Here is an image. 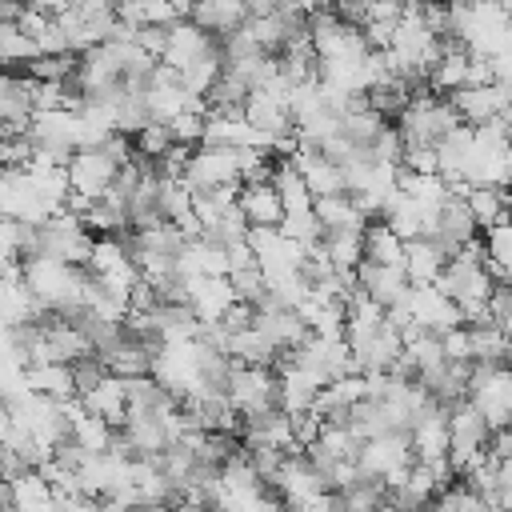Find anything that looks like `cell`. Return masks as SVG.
Listing matches in <instances>:
<instances>
[{"label": "cell", "instance_id": "obj_29", "mask_svg": "<svg viewBox=\"0 0 512 512\" xmlns=\"http://www.w3.org/2000/svg\"><path fill=\"white\" fill-rule=\"evenodd\" d=\"M228 284H232V292H236V300L240 304H248V308H256L264 296H268V280H264V272L256 268V264H248V268H236V272H228Z\"/></svg>", "mask_w": 512, "mask_h": 512}, {"label": "cell", "instance_id": "obj_10", "mask_svg": "<svg viewBox=\"0 0 512 512\" xmlns=\"http://www.w3.org/2000/svg\"><path fill=\"white\" fill-rule=\"evenodd\" d=\"M244 120H248L260 136H268L272 144H276L280 136L296 132L292 112H288V100H280V96H272V92H252V96L244 100Z\"/></svg>", "mask_w": 512, "mask_h": 512}, {"label": "cell", "instance_id": "obj_17", "mask_svg": "<svg viewBox=\"0 0 512 512\" xmlns=\"http://www.w3.org/2000/svg\"><path fill=\"white\" fill-rule=\"evenodd\" d=\"M404 244H412V240H424V232H428V220H424V212H420V204L412 200V196H404L400 188L388 196V204H384V216H380Z\"/></svg>", "mask_w": 512, "mask_h": 512}, {"label": "cell", "instance_id": "obj_1", "mask_svg": "<svg viewBox=\"0 0 512 512\" xmlns=\"http://www.w3.org/2000/svg\"><path fill=\"white\" fill-rule=\"evenodd\" d=\"M396 128L404 136V148H440L460 128V116H456L452 100H444L436 92H420V96H412V104L404 108Z\"/></svg>", "mask_w": 512, "mask_h": 512}, {"label": "cell", "instance_id": "obj_9", "mask_svg": "<svg viewBox=\"0 0 512 512\" xmlns=\"http://www.w3.org/2000/svg\"><path fill=\"white\" fill-rule=\"evenodd\" d=\"M356 284H360V292H364L372 304H380L384 312L396 308V304H404V300H408V288H412L408 276H404V268H380V264H368V260H360Z\"/></svg>", "mask_w": 512, "mask_h": 512}, {"label": "cell", "instance_id": "obj_12", "mask_svg": "<svg viewBox=\"0 0 512 512\" xmlns=\"http://www.w3.org/2000/svg\"><path fill=\"white\" fill-rule=\"evenodd\" d=\"M232 304H236V292L228 280H212V276L188 280V308L196 312L200 324H220Z\"/></svg>", "mask_w": 512, "mask_h": 512}, {"label": "cell", "instance_id": "obj_18", "mask_svg": "<svg viewBox=\"0 0 512 512\" xmlns=\"http://www.w3.org/2000/svg\"><path fill=\"white\" fill-rule=\"evenodd\" d=\"M460 196H464V204H468V212H472V220H476L480 232H492L496 224L508 220V196H504V188L472 184V188H464Z\"/></svg>", "mask_w": 512, "mask_h": 512}, {"label": "cell", "instance_id": "obj_4", "mask_svg": "<svg viewBox=\"0 0 512 512\" xmlns=\"http://www.w3.org/2000/svg\"><path fill=\"white\" fill-rule=\"evenodd\" d=\"M184 184L192 192L204 188H240V168H236V148H196L184 168Z\"/></svg>", "mask_w": 512, "mask_h": 512}, {"label": "cell", "instance_id": "obj_23", "mask_svg": "<svg viewBox=\"0 0 512 512\" xmlns=\"http://www.w3.org/2000/svg\"><path fill=\"white\" fill-rule=\"evenodd\" d=\"M8 492H12V512H56V496L40 472H24L20 480L8 484Z\"/></svg>", "mask_w": 512, "mask_h": 512}, {"label": "cell", "instance_id": "obj_22", "mask_svg": "<svg viewBox=\"0 0 512 512\" xmlns=\"http://www.w3.org/2000/svg\"><path fill=\"white\" fill-rule=\"evenodd\" d=\"M444 264H448V260H444L428 240H412V244H404V276H408L412 288H420V284H436L440 272H444Z\"/></svg>", "mask_w": 512, "mask_h": 512}, {"label": "cell", "instance_id": "obj_26", "mask_svg": "<svg viewBox=\"0 0 512 512\" xmlns=\"http://www.w3.org/2000/svg\"><path fill=\"white\" fill-rule=\"evenodd\" d=\"M360 236L364 232H328L324 236V256L336 272H356L360 260H364V248H360Z\"/></svg>", "mask_w": 512, "mask_h": 512}, {"label": "cell", "instance_id": "obj_33", "mask_svg": "<svg viewBox=\"0 0 512 512\" xmlns=\"http://www.w3.org/2000/svg\"><path fill=\"white\" fill-rule=\"evenodd\" d=\"M52 464H60V468H68V472H80V468L88 464V452H84L80 440L68 432V436H60V440L52 444Z\"/></svg>", "mask_w": 512, "mask_h": 512}, {"label": "cell", "instance_id": "obj_19", "mask_svg": "<svg viewBox=\"0 0 512 512\" xmlns=\"http://www.w3.org/2000/svg\"><path fill=\"white\" fill-rule=\"evenodd\" d=\"M360 248H364V260L368 264H380V268H404V240L384 224V220H372L360 236Z\"/></svg>", "mask_w": 512, "mask_h": 512}, {"label": "cell", "instance_id": "obj_8", "mask_svg": "<svg viewBox=\"0 0 512 512\" xmlns=\"http://www.w3.org/2000/svg\"><path fill=\"white\" fill-rule=\"evenodd\" d=\"M448 100H452V108H456V116H460L464 128L492 124V120H500V116L508 112V104H512L508 92L496 88V84H488V88H460V92H452Z\"/></svg>", "mask_w": 512, "mask_h": 512}, {"label": "cell", "instance_id": "obj_13", "mask_svg": "<svg viewBox=\"0 0 512 512\" xmlns=\"http://www.w3.org/2000/svg\"><path fill=\"white\" fill-rule=\"evenodd\" d=\"M188 20H192L196 28H204L208 36L224 40V36H232V32L244 28V20H248V4H240V0H208V4H192V8H188Z\"/></svg>", "mask_w": 512, "mask_h": 512}, {"label": "cell", "instance_id": "obj_36", "mask_svg": "<svg viewBox=\"0 0 512 512\" xmlns=\"http://www.w3.org/2000/svg\"><path fill=\"white\" fill-rule=\"evenodd\" d=\"M128 512H172L168 504H136V508H128Z\"/></svg>", "mask_w": 512, "mask_h": 512}, {"label": "cell", "instance_id": "obj_16", "mask_svg": "<svg viewBox=\"0 0 512 512\" xmlns=\"http://www.w3.org/2000/svg\"><path fill=\"white\" fill-rule=\"evenodd\" d=\"M312 212H316L324 236H328V232H364V228H368V216L356 208L352 196H324V200H312Z\"/></svg>", "mask_w": 512, "mask_h": 512}, {"label": "cell", "instance_id": "obj_6", "mask_svg": "<svg viewBox=\"0 0 512 512\" xmlns=\"http://www.w3.org/2000/svg\"><path fill=\"white\" fill-rule=\"evenodd\" d=\"M212 52H220V40H216V36H208V32L196 28L192 20H176V24L168 28V48H164L160 64L172 68V72H188L192 64H200V60L212 56Z\"/></svg>", "mask_w": 512, "mask_h": 512}, {"label": "cell", "instance_id": "obj_34", "mask_svg": "<svg viewBox=\"0 0 512 512\" xmlns=\"http://www.w3.org/2000/svg\"><path fill=\"white\" fill-rule=\"evenodd\" d=\"M400 168H408V172H416V176H440V160H436V148H408Z\"/></svg>", "mask_w": 512, "mask_h": 512}, {"label": "cell", "instance_id": "obj_30", "mask_svg": "<svg viewBox=\"0 0 512 512\" xmlns=\"http://www.w3.org/2000/svg\"><path fill=\"white\" fill-rule=\"evenodd\" d=\"M136 156H144V160H160L164 152H172L176 148V140H172V128L168 124H160V120H152L136 140Z\"/></svg>", "mask_w": 512, "mask_h": 512}, {"label": "cell", "instance_id": "obj_3", "mask_svg": "<svg viewBox=\"0 0 512 512\" xmlns=\"http://www.w3.org/2000/svg\"><path fill=\"white\" fill-rule=\"evenodd\" d=\"M276 388H280V380L272 376V368H244V364L232 360L228 400H232V408H236L240 420H252V416H264V412L280 408Z\"/></svg>", "mask_w": 512, "mask_h": 512}, {"label": "cell", "instance_id": "obj_7", "mask_svg": "<svg viewBox=\"0 0 512 512\" xmlns=\"http://www.w3.org/2000/svg\"><path fill=\"white\" fill-rule=\"evenodd\" d=\"M116 176H120V168H116L100 148L76 152L72 164H68V184H72V192L84 196V200H100V196L116 184Z\"/></svg>", "mask_w": 512, "mask_h": 512}, {"label": "cell", "instance_id": "obj_32", "mask_svg": "<svg viewBox=\"0 0 512 512\" xmlns=\"http://www.w3.org/2000/svg\"><path fill=\"white\" fill-rule=\"evenodd\" d=\"M404 152H408V148H404V136H400V128H396V124H388V128L372 140V160H376V164L400 168V164H404Z\"/></svg>", "mask_w": 512, "mask_h": 512}, {"label": "cell", "instance_id": "obj_2", "mask_svg": "<svg viewBox=\"0 0 512 512\" xmlns=\"http://www.w3.org/2000/svg\"><path fill=\"white\" fill-rule=\"evenodd\" d=\"M412 464H416V456H412V440H408V436H400V432H388V436L368 440V444L360 448V456H356L360 476L384 480L388 488H392V484H400V480L408 476V468H412Z\"/></svg>", "mask_w": 512, "mask_h": 512}, {"label": "cell", "instance_id": "obj_15", "mask_svg": "<svg viewBox=\"0 0 512 512\" xmlns=\"http://www.w3.org/2000/svg\"><path fill=\"white\" fill-rule=\"evenodd\" d=\"M412 456L420 460V464H440V460H448V412L444 408H436V412H428L416 428H412Z\"/></svg>", "mask_w": 512, "mask_h": 512}, {"label": "cell", "instance_id": "obj_27", "mask_svg": "<svg viewBox=\"0 0 512 512\" xmlns=\"http://www.w3.org/2000/svg\"><path fill=\"white\" fill-rule=\"evenodd\" d=\"M384 128H388V120H384L380 112H372V108H356V112H344V116H340V132H344L352 144H360V148H372V140H376Z\"/></svg>", "mask_w": 512, "mask_h": 512}, {"label": "cell", "instance_id": "obj_5", "mask_svg": "<svg viewBox=\"0 0 512 512\" xmlns=\"http://www.w3.org/2000/svg\"><path fill=\"white\" fill-rule=\"evenodd\" d=\"M408 316H412V324H420L424 332H432V336H440V340H444L448 332L464 328L460 308H456L436 284H420V288L408 292Z\"/></svg>", "mask_w": 512, "mask_h": 512}, {"label": "cell", "instance_id": "obj_11", "mask_svg": "<svg viewBox=\"0 0 512 512\" xmlns=\"http://www.w3.org/2000/svg\"><path fill=\"white\" fill-rule=\"evenodd\" d=\"M236 208L248 220V228H280L284 224V200L272 184H240Z\"/></svg>", "mask_w": 512, "mask_h": 512}, {"label": "cell", "instance_id": "obj_14", "mask_svg": "<svg viewBox=\"0 0 512 512\" xmlns=\"http://www.w3.org/2000/svg\"><path fill=\"white\" fill-rule=\"evenodd\" d=\"M80 404H84L88 416H100V420H108L112 428H124V424H128V380L108 376L96 392L80 396Z\"/></svg>", "mask_w": 512, "mask_h": 512}, {"label": "cell", "instance_id": "obj_24", "mask_svg": "<svg viewBox=\"0 0 512 512\" xmlns=\"http://www.w3.org/2000/svg\"><path fill=\"white\" fill-rule=\"evenodd\" d=\"M228 356H232L236 364H244V368H276V348H272L256 328L236 332V336L228 340Z\"/></svg>", "mask_w": 512, "mask_h": 512}, {"label": "cell", "instance_id": "obj_25", "mask_svg": "<svg viewBox=\"0 0 512 512\" xmlns=\"http://www.w3.org/2000/svg\"><path fill=\"white\" fill-rule=\"evenodd\" d=\"M484 256H488V272L496 276V284L512 280V220L484 232Z\"/></svg>", "mask_w": 512, "mask_h": 512}, {"label": "cell", "instance_id": "obj_20", "mask_svg": "<svg viewBox=\"0 0 512 512\" xmlns=\"http://www.w3.org/2000/svg\"><path fill=\"white\" fill-rule=\"evenodd\" d=\"M24 384H28V392L48 396L56 404L76 400V384H72V368L68 364H32L24 372Z\"/></svg>", "mask_w": 512, "mask_h": 512}, {"label": "cell", "instance_id": "obj_35", "mask_svg": "<svg viewBox=\"0 0 512 512\" xmlns=\"http://www.w3.org/2000/svg\"><path fill=\"white\" fill-rule=\"evenodd\" d=\"M252 324H256V308H248V304H240V300H236V304L224 312V320H220V328H224L228 336H236V332H248Z\"/></svg>", "mask_w": 512, "mask_h": 512}, {"label": "cell", "instance_id": "obj_21", "mask_svg": "<svg viewBox=\"0 0 512 512\" xmlns=\"http://www.w3.org/2000/svg\"><path fill=\"white\" fill-rule=\"evenodd\" d=\"M468 72H472V52H468V48H452V52H444V56L432 64V72H428V88L452 96V92L468 88Z\"/></svg>", "mask_w": 512, "mask_h": 512}, {"label": "cell", "instance_id": "obj_28", "mask_svg": "<svg viewBox=\"0 0 512 512\" xmlns=\"http://www.w3.org/2000/svg\"><path fill=\"white\" fill-rule=\"evenodd\" d=\"M72 436L80 440V448L88 452V456H100V452H108L112 448V440H116V428L108 424V420H100V416H80V420H72Z\"/></svg>", "mask_w": 512, "mask_h": 512}, {"label": "cell", "instance_id": "obj_31", "mask_svg": "<svg viewBox=\"0 0 512 512\" xmlns=\"http://www.w3.org/2000/svg\"><path fill=\"white\" fill-rule=\"evenodd\" d=\"M72 368V384H76V396H88V392H96L104 380H108V368H104V360L92 352V356H84V360H76V364H68Z\"/></svg>", "mask_w": 512, "mask_h": 512}]
</instances>
